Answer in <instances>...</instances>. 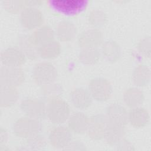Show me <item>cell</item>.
<instances>
[{"mask_svg":"<svg viewBox=\"0 0 151 151\" xmlns=\"http://www.w3.org/2000/svg\"><path fill=\"white\" fill-rule=\"evenodd\" d=\"M70 107L68 104L61 97L48 101L47 116L53 123L60 124L65 122L70 117Z\"/></svg>","mask_w":151,"mask_h":151,"instance_id":"obj_1","label":"cell"},{"mask_svg":"<svg viewBox=\"0 0 151 151\" xmlns=\"http://www.w3.org/2000/svg\"><path fill=\"white\" fill-rule=\"evenodd\" d=\"M42 125L39 120L28 116L22 117L17 119L13 126L15 134L23 139L40 133Z\"/></svg>","mask_w":151,"mask_h":151,"instance_id":"obj_2","label":"cell"},{"mask_svg":"<svg viewBox=\"0 0 151 151\" xmlns=\"http://www.w3.org/2000/svg\"><path fill=\"white\" fill-rule=\"evenodd\" d=\"M57 76L55 66L47 61L40 62L35 64L33 68L32 78L36 84L40 86L54 83Z\"/></svg>","mask_w":151,"mask_h":151,"instance_id":"obj_3","label":"cell"},{"mask_svg":"<svg viewBox=\"0 0 151 151\" xmlns=\"http://www.w3.org/2000/svg\"><path fill=\"white\" fill-rule=\"evenodd\" d=\"M88 89L93 99L99 101L107 100L112 93L110 82L103 77L91 79L88 84Z\"/></svg>","mask_w":151,"mask_h":151,"instance_id":"obj_4","label":"cell"},{"mask_svg":"<svg viewBox=\"0 0 151 151\" xmlns=\"http://www.w3.org/2000/svg\"><path fill=\"white\" fill-rule=\"evenodd\" d=\"M22 111L28 117L37 119H44L47 116V105L41 99L27 98L20 104Z\"/></svg>","mask_w":151,"mask_h":151,"instance_id":"obj_5","label":"cell"},{"mask_svg":"<svg viewBox=\"0 0 151 151\" xmlns=\"http://www.w3.org/2000/svg\"><path fill=\"white\" fill-rule=\"evenodd\" d=\"M22 25L28 29H33L40 27L44 22L41 11L36 7H25L20 14Z\"/></svg>","mask_w":151,"mask_h":151,"instance_id":"obj_6","label":"cell"},{"mask_svg":"<svg viewBox=\"0 0 151 151\" xmlns=\"http://www.w3.org/2000/svg\"><path fill=\"white\" fill-rule=\"evenodd\" d=\"M24 80V71L21 67L3 65L1 68V83L17 87L22 84Z\"/></svg>","mask_w":151,"mask_h":151,"instance_id":"obj_7","label":"cell"},{"mask_svg":"<svg viewBox=\"0 0 151 151\" xmlns=\"http://www.w3.org/2000/svg\"><path fill=\"white\" fill-rule=\"evenodd\" d=\"M107 123L105 115L97 114L92 116L89 119V123L87 130L88 136L95 140L103 139L106 133Z\"/></svg>","mask_w":151,"mask_h":151,"instance_id":"obj_8","label":"cell"},{"mask_svg":"<svg viewBox=\"0 0 151 151\" xmlns=\"http://www.w3.org/2000/svg\"><path fill=\"white\" fill-rule=\"evenodd\" d=\"M51 6L65 15H74L83 11L87 4L84 0H54L51 1Z\"/></svg>","mask_w":151,"mask_h":151,"instance_id":"obj_9","label":"cell"},{"mask_svg":"<svg viewBox=\"0 0 151 151\" xmlns=\"http://www.w3.org/2000/svg\"><path fill=\"white\" fill-rule=\"evenodd\" d=\"M71 131L65 126H57L50 132L48 140L50 145L55 149H64L71 140Z\"/></svg>","mask_w":151,"mask_h":151,"instance_id":"obj_10","label":"cell"},{"mask_svg":"<svg viewBox=\"0 0 151 151\" xmlns=\"http://www.w3.org/2000/svg\"><path fill=\"white\" fill-rule=\"evenodd\" d=\"M4 65L21 67L26 61V56L18 47H9L4 49L1 54Z\"/></svg>","mask_w":151,"mask_h":151,"instance_id":"obj_11","label":"cell"},{"mask_svg":"<svg viewBox=\"0 0 151 151\" xmlns=\"http://www.w3.org/2000/svg\"><path fill=\"white\" fill-rule=\"evenodd\" d=\"M103 32L99 28L89 29L82 32L78 38V43L80 47H97L103 42Z\"/></svg>","mask_w":151,"mask_h":151,"instance_id":"obj_12","label":"cell"},{"mask_svg":"<svg viewBox=\"0 0 151 151\" xmlns=\"http://www.w3.org/2000/svg\"><path fill=\"white\" fill-rule=\"evenodd\" d=\"M128 113L124 106L119 103L109 105L106 110V117L110 123L126 126L128 122Z\"/></svg>","mask_w":151,"mask_h":151,"instance_id":"obj_13","label":"cell"},{"mask_svg":"<svg viewBox=\"0 0 151 151\" xmlns=\"http://www.w3.org/2000/svg\"><path fill=\"white\" fill-rule=\"evenodd\" d=\"M70 99L75 107L79 109H86L91 104L93 97L88 90L78 87L71 91Z\"/></svg>","mask_w":151,"mask_h":151,"instance_id":"obj_14","label":"cell"},{"mask_svg":"<svg viewBox=\"0 0 151 151\" xmlns=\"http://www.w3.org/2000/svg\"><path fill=\"white\" fill-rule=\"evenodd\" d=\"M128 122L136 128H141L146 126L150 119L149 111L144 107H136L131 108L128 112Z\"/></svg>","mask_w":151,"mask_h":151,"instance_id":"obj_15","label":"cell"},{"mask_svg":"<svg viewBox=\"0 0 151 151\" xmlns=\"http://www.w3.org/2000/svg\"><path fill=\"white\" fill-rule=\"evenodd\" d=\"M89 123V117L83 112L73 113L68 118V127L77 134H83L87 132Z\"/></svg>","mask_w":151,"mask_h":151,"instance_id":"obj_16","label":"cell"},{"mask_svg":"<svg viewBox=\"0 0 151 151\" xmlns=\"http://www.w3.org/2000/svg\"><path fill=\"white\" fill-rule=\"evenodd\" d=\"M30 36L32 42L38 47L41 45L54 40V31L49 25H44L37 28Z\"/></svg>","mask_w":151,"mask_h":151,"instance_id":"obj_17","label":"cell"},{"mask_svg":"<svg viewBox=\"0 0 151 151\" xmlns=\"http://www.w3.org/2000/svg\"><path fill=\"white\" fill-rule=\"evenodd\" d=\"M76 33V27L69 20H63L57 25L56 35L61 41L67 42L72 40L75 37Z\"/></svg>","mask_w":151,"mask_h":151,"instance_id":"obj_18","label":"cell"},{"mask_svg":"<svg viewBox=\"0 0 151 151\" xmlns=\"http://www.w3.org/2000/svg\"><path fill=\"white\" fill-rule=\"evenodd\" d=\"M19 94L15 86L1 83L0 86V104L1 107H9L18 100Z\"/></svg>","mask_w":151,"mask_h":151,"instance_id":"obj_19","label":"cell"},{"mask_svg":"<svg viewBox=\"0 0 151 151\" xmlns=\"http://www.w3.org/2000/svg\"><path fill=\"white\" fill-rule=\"evenodd\" d=\"M101 51L104 57L110 62L117 61L122 54L120 45L114 40H107L101 44Z\"/></svg>","mask_w":151,"mask_h":151,"instance_id":"obj_20","label":"cell"},{"mask_svg":"<svg viewBox=\"0 0 151 151\" xmlns=\"http://www.w3.org/2000/svg\"><path fill=\"white\" fill-rule=\"evenodd\" d=\"M125 133L124 126L112 124L108 122L104 138L109 145L111 146L116 145L124 137Z\"/></svg>","mask_w":151,"mask_h":151,"instance_id":"obj_21","label":"cell"},{"mask_svg":"<svg viewBox=\"0 0 151 151\" xmlns=\"http://www.w3.org/2000/svg\"><path fill=\"white\" fill-rule=\"evenodd\" d=\"M145 96L143 91L136 87H130L123 93V100L127 106L134 108L140 106L143 102Z\"/></svg>","mask_w":151,"mask_h":151,"instance_id":"obj_22","label":"cell"},{"mask_svg":"<svg viewBox=\"0 0 151 151\" xmlns=\"http://www.w3.org/2000/svg\"><path fill=\"white\" fill-rule=\"evenodd\" d=\"M38 52L43 58H54L60 54L61 45L58 41L52 40L39 46Z\"/></svg>","mask_w":151,"mask_h":151,"instance_id":"obj_23","label":"cell"},{"mask_svg":"<svg viewBox=\"0 0 151 151\" xmlns=\"http://www.w3.org/2000/svg\"><path fill=\"white\" fill-rule=\"evenodd\" d=\"M150 80V71L145 64L138 65L132 73V81L133 83L139 87L147 86Z\"/></svg>","mask_w":151,"mask_h":151,"instance_id":"obj_24","label":"cell"},{"mask_svg":"<svg viewBox=\"0 0 151 151\" xmlns=\"http://www.w3.org/2000/svg\"><path fill=\"white\" fill-rule=\"evenodd\" d=\"M18 47L24 52L26 57L31 60H35L38 57V47L32 42L30 36L22 35L18 39Z\"/></svg>","mask_w":151,"mask_h":151,"instance_id":"obj_25","label":"cell"},{"mask_svg":"<svg viewBox=\"0 0 151 151\" xmlns=\"http://www.w3.org/2000/svg\"><path fill=\"white\" fill-rule=\"evenodd\" d=\"M47 146V142L44 136L40 133L24 139L22 147L25 150H43Z\"/></svg>","mask_w":151,"mask_h":151,"instance_id":"obj_26","label":"cell"},{"mask_svg":"<svg viewBox=\"0 0 151 151\" xmlns=\"http://www.w3.org/2000/svg\"><path fill=\"white\" fill-rule=\"evenodd\" d=\"M100 55V51L97 47L83 48L80 52L79 58L83 63L91 65L99 60Z\"/></svg>","mask_w":151,"mask_h":151,"instance_id":"obj_27","label":"cell"},{"mask_svg":"<svg viewBox=\"0 0 151 151\" xmlns=\"http://www.w3.org/2000/svg\"><path fill=\"white\" fill-rule=\"evenodd\" d=\"M62 93L63 88L59 84L54 83V82L41 86V94L47 101L54 98L60 97Z\"/></svg>","mask_w":151,"mask_h":151,"instance_id":"obj_28","label":"cell"},{"mask_svg":"<svg viewBox=\"0 0 151 151\" xmlns=\"http://www.w3.org/2000/svg\"><path fill=\"white\" fill-rule=\"evenodd\" d=\"M89 23L94 27L96 28L104 25L107 21L106 14L101 9H93L91 10L88 17Z\"/></svg>","mask_w":151,"mask_h":151,"instance_id":"obj_29","label":"cell"},{"mask_svg":"<svg viewBox=\"0 0 151 151\" xmlns=\"http://www.w3.org/2000/svg\"><path fill=\"white\" fill-rule=\"evenodd\" d=\"M2 3L5 10L12 14L21 12L25 7L24 1H3Z\"/></svg>","mask_w":151,"mask_h":151,"instance_id":"obj_30","label":"cell"},{"mask_svg":"<svg viewBox=\"0 0 151 151\" xmlns=\"http://www.w3.org/2000/svg\"><path fill=\"white\" fill-rule=\"evenodd\" d=\"M137 49L145 57H150V37L145 36L137 44Z\"/></svg>","mask_w":151,"mask_h":151,"instance_id":"obj_31","label":"cell"},{"mask_svg":"<svg viewBox=\"0 0 151 151\" xmlns=\"http://www.w3.org/2000/svg\"><path fill=\"white\" fill-rule=\"evenodd\" d=\"M64 149L67 150H84L86 148L80 141L71 140Z\"/></svg>","mask_w":151,"mask_h":151,"instance_id":"obj_32","label":"cell"},{"mask_svg":"<svg viewBox=\"0 0 151 151\" xmlns=\"http://www.w3.org/2000/svg\"><path fill=\"white\" fill-rule=\"evenodd\" d=\"M117 150H134V148L130 141L124 139H122L116 145Z\"/></svg>","mask_w":151,"mask_h":151,"instance_id":"obj_33","label":"cell"},{"mask_svg":"<svg viewBox=\"0 0 151 151\" xmlns=\"http://www.w3.org/2000/svg\"><path fill=\"white\" fill-rule=\"evenodd\" d=\"M8 133L6 129L1 127L0 129V146H5L8 140Z\"/></svg>","mask_w":151,"mask_h":151,"instance_id":"obj_34","label":"cell"},{"mask_svg":"<svg viewBox=\"0 0 151 151\" xmlns=\"http://www.w3.org/2000/svg\"><path fill=\"white\" fill-rule=\"evenodd\" d=\"M24 2L25 7H36L42 3L41 1H24Z\"/></svg>","mask_w":151,"mask_h":151,"instance_id":"obj_35","label":"cell"}]
</instances>
